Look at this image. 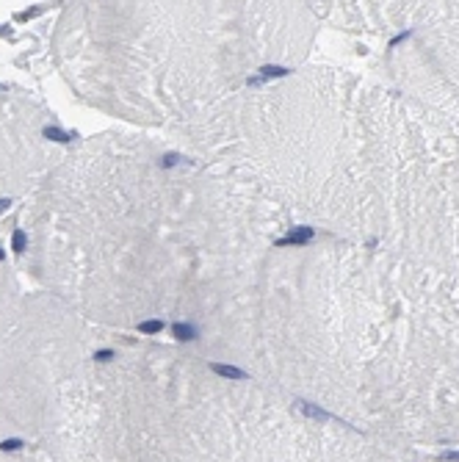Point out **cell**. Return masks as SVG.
Segmentation results:
<instances>
[{
	"label": "cell",
	"mask_w": 459,
	"mask_h": 462,
	"mask_svg": "<svg viewBox=\"0 0 459 462\" xmlns=\"http://www.w3.org/2000/svg\"><path fill=\"white\" fill-rule=\"evenodd\" d=\"M94 360H100V363H108V360H114V351H111V349H100L97 354H94Z\"/></svg>",
	"instance_id": "9c48e42d"
},
{
	"label": "cell",
	"mask_w": 459,
	"mask_h": 462,
	"mask_svg": "<svg viewBox=\"0 0 459 462\" xmlns=\"http://www.w3.org/2000/svg\"><path fill=\"white\" fill-rule=\"evenodd\" d=\"M3 258H6V252H3V249H0V260H3Z\"/></svg>",
	"instance_id": "8fae6325"
},
{
	"label": "cell",
	"mask_w": 459,
	"mask_h": 462,
	"mask_svg": "<svg viewBox=\"0 0 459 462\" xmlns=\"http://www.w3.org/2000/svg\"><path fill=\"white\" fill-rule=\"evenodd\" d=\"M313 238V227H299V230H293L291 235H285V238H279L277 246H288V244H307V241Z\"/></svg>",
	"instance_id": "6da1fadb"
},
{
	"label": "cell",
	"mask_w": 459,
	"mask_h": 462,
	"mask_svg": "<svg viewBox=\"0 0 459 462\" xmlns=\"http://www.w3.org/2000/svg\"><path fill=\"white\" fill-rule=\"evenodd\" d=\"M260 72H263V77H271V75H285L288 70H282V67H263Z\"/></svg>",
	"instance_id": "ba28073f"
},
{
	"label": "cell",
	"mask_w": 459,
	"mask_h": 462,
	"mask_svg": "<svg viewBox=\"0 0 459 462\" xmlns=\"http://www.w3.org/2000/svg\"><path fill=\"white\" fill-rule=\"evenodd\" d=\"M172 332H174V338H180V341H191V338L196 335L194 327H188V324H174Z\"/></svg>",
	"instance_id": "5b68a950"
},
{
	"label": "cell",
	"mask_w": 459,
	"mask_h": 462,
	"mask_svg": "<svg viewBox=\"0 0 459 462\" xmlns=\"http://www.w3.org/2000/svg\"><path fill=\"white\" fill-rule=\"evenodd\" d=\"M8 205H11V199H6V196H0V210H3V208H8Z\"/></svg>",
	"instance_id": "30bf717a"
},
{
	"label": "cell",
	"mask_w": 459,
	"mask_h": 462,
	"mask_svg": "<svg viewBox=\"0 0 459 462\" xmlns=\"http://www.w3.org/2000/svg\"><path fill=\"white\" fill-rule=\"evenodd\" d=\"M139 329H141V332H147V335H155V332H160V329H163V321H141Z\"/></svg>",
	"instance_id": "52a82bcc"
},
{
	"label": "cell",
	"mask_w": 459,
	"mask_h": 462,
	"mask_svg": "<svg viewBox=\"0 0 459 462\" xmlns=\"http://www.w3.org/2000/svg\"><path fill=\"white\" fill-rule=\"evenodd\" d=\"M25 246H28V235L22 230H17L14 238H11V249H14V252H25Z\"/></svg>",
	"instance_id": "8992f818"
},
{
	"label": "cell",
	"mask_w": 459,
	"mask_h": 462,
	"mask_svg": "<svg viewBox=\"0 0 459 462\" xmlns=\"http://www.w3.org/2000/svg\"><path fill=\"white\" fill-rule=\"evenodd\" d=\"M219 377H227V379H246V374L241 371V368H232V365H219V363H213L210 365Z\"/></svg>",
	"instance_id": "3957f363"
},
{
	"label": "cell",
	"mask_w": 459,
	"mask_h": 462,
	"mask_svg": "<svg viewBox=\"0 0 459 462\" xmlns=\"http://www.w3.org/2000/svg\"><path fill=\"white\" fill-rule=\"evenodd\" d=\"M42 133H44V139L61 141V144H67V141H72V139H75V133H67V130H61V127H44Z\"/></svg>",
	"instance_id": "277c9868"
},
{
	"label": "cell",
	"mask_w": 459,
	"mask_h": 462,
	"mask_svg": "<svg viewBox=\"0 0 459 462\" xmlns=\"http://www.w3.org/2000/svg\"><path fill=\"white\" fill-rule=\"evenodd\" d=\"M296 407H299V410L307 415V418H315V421H329V418H332V415H329L327 410H321V407L310 404V401H305V399H302V401H296Z\"/></svg>",
	"instance_id": "7a4b0ae2"
}]
</instances>
